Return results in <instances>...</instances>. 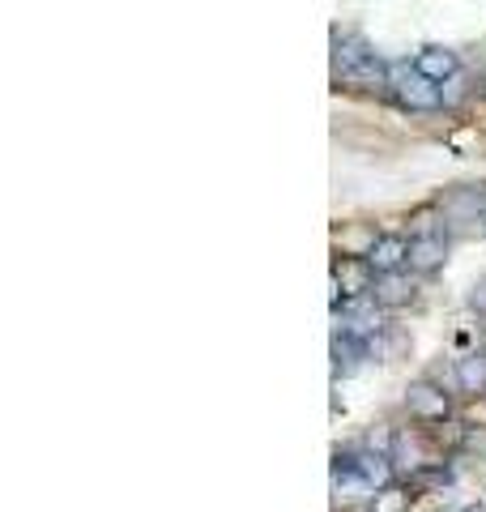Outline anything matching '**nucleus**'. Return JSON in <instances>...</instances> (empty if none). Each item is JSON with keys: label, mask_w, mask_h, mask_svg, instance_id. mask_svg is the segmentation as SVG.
<instances>
[{"label": "nucleus", "mask_w": 486, "mask_h": 512, "mask_svg": "<svg viewBox=\"0 0 486 512\" xmlns=\"http://www.w3.org/2000/svg\"><path fill=\"white\" fill-rule=\"evenodd\" d=\"M371 295H376L384 308H405V303L414 299V282L393 269V274H376V286H371Z\"/></svg>", "instance_id": "obj_8"}, {"label": "nucleus", "mask_w": 486, "mask_h": 512, "mask_svg": "<svg viewBox=\"0 0 486 512\" xmlns=\"http://www.w3.org/2000/svg\"><path fill=\"white\" fill-rule=\"evenodd\" d=\"M414 500H418V487L414 483H405V487L401 483H388V487H380L367 500V512H410Z\"/></svg>", "instance_id": "obj_9"}, {"label": "nucleus", "mask_w": 486, "mask_h": 512, "mask_svg": "<svg viewBox=\"0 0 486 512\" xmlns=\"http://www.w3.org/2000/svg\"><path fill=\"white\" fill-rule=\"evenodd\" d=\"M333 77L354 90L388 86V64L359 35H333Z\"/></svg>", "instance_id": "obj_1"}, {"label": "nucleus", "mask_w": 486, "mask_h": 512, "mask_svg": "<svg viewBox=\"0 0 486 512\" xmlns=\"http://www.w3.org/2000/svg\"><path fill=\"white\" fill-rule=\"evenodd\" d=\"M457 384L461 393H486V355H461L457 359Z\"/></svg>", "instance_id": "obj_11"}, {"label": "nucleus", "mask_w": 486, "mask_h": 512, "mask_svg": "<svg viewBox=\"0 0 486 512\" xmlns=\"http://www.w3.org/2000/svg\"><path fill=\"white\" fill-rule=\"evenodd\" d=\"M405 410H410L414 419H423V423H444L452 414V397L440 389V384L414 380L410 389H405Z\"/></svg>", "instance_id": "obj_3"}, {"label": "nucleus", "mask_w": 486, "mask_h": 512, "mask_svg": "<svg viewBox=\"0 0 486 512\" xmlns=\"http://www.w3.org/2000/svg\"><path fill=\"white\" fill-rule=\"evenodd\" d=\"M367 265L376 269V274L405 269V265H410V239H405V235H380L376 244L367 248Z\"/></svg>", "instance_id": "obj_6"}, {"label": "nucleus", "mask_w": 486, "mask_h": 512, "mask_svg": "<svg viewBox=\"0 0 486 512\" xmlns=\"http://www.w3.org/2000/svg\"><path fill=\"white\" fill-rule=\"evenodd\" d=\"M478 231L486 235V192H482V201H478Z\"/></svg>", "instance_id": "obj_14"}, {"label": "nucleus", "mask_w": 486, "mask_h": 512, "mask_svg": "<svg viewBox=\"0 0 486 512\" xmlns=\"http://www.w3.org/2000/svg\"><path fill=\"white\" fill-rule=\"evenodd\" d=\"M444 261H448V239H444V231L423 227L418 235H410V269H414V274H435Z\"/></svg>", "instance_id": "obj_5"}, {"label": "nucleus", "mask_w": 486, "mask_h": 512, "mask_svg": "<svg viewBox=\"0 0 486 512\" xmlns=\"http://www.w3.org/2000/svg\"><path fill=\"white\" fill-rule=\"evenodd\" d=\"M388 453H393V461H397V470H423V466H431V457L423 453V444H418L414 436H393V448H388Z\"/></svg>", "instance_id": "obj_10"}, {"label": "nucleus", "mask_w": 486, "mask_h": 512, "mask_svg": "<svg viewBox=\"0 0 486 512\" xmlns=\"http://www.w3.org/2000/svg\"><path fill=\"white\" fill-rule=\"evenodd\" d=\"M482 90H486V64H482Z\"/></svg>", "instance_id": "obj_15"}, {"label": "nucleus", "mask_w": 486, "mask_h": 512, "mask_svg": "<svg viewBox=\"0 0 486 512\" xmlns=\"http://www.w3.org/2000/svg\"><path fill=\"white\" fill-rule=\"evenodd\" d=\"M469 308H474L478 316H486V278L474 282V291H469Z\"/></svg>", "instance_id": "obj_13"}, {"label": "nucleus", "mask_w": 486, "mask_h": 512, "mask_svg": "<svg viewBox=\"0 0 486 512\" xmlns=\"http://www.w3.org/2000/svg\"><path fill=\"white\" fill-rule=\"evenodd\" d=\"M461 448L469 457H478V461H486V427H469L465 436H461Z\"/></svg>", "instance_id": "obj_12"}, {"label": "nucleus", "mask_w": 486, "mask_h": 512, "mask_svg": "<svg viewBox=\"0 0 486 512\" xmlns=\"http://www.w3.org/2000/svg\"><path fill=\"white\" fill-rule=\"evenodd\" d=\"M414 64H418V73L431 77V82H440V86L461 73V60H457V52H448V47H423V52L414 56Z\"/></svg>", "instance_id": "obj_7"}, {"label": "nucleus", "mask_w": 486, "mask_h": 512, "mask_svg": "<svg viewBox=\"0 0 486 512\" xmlns=\"http://www.w3.org/2000/svg\"><path fill=\"white\" fill-rule=\"evenodd\" d=\"M371 286H376V269L367 265V256L363 261H337L333 265V286H329V299H333V308L342 299H354V295H371Z\"/></svg>", "instance_id": "obj_4"}, {"label": "nucleus", "mask_w": 486, "mask_h": 512, "mask_svg": "<svg viewBox=\"0 0 486 512\" xmlns=\"http://www.w3.org/2000/svg\"><path fill=\"white\" fill-rule=\"evenodd\" d=\"M388 86H393V99L405 107V111H440L448 107L440 82L418 73V64L410 60H393L388 64Z\"/></svg>", "instance_id": "obj_2"}]
</instances>
